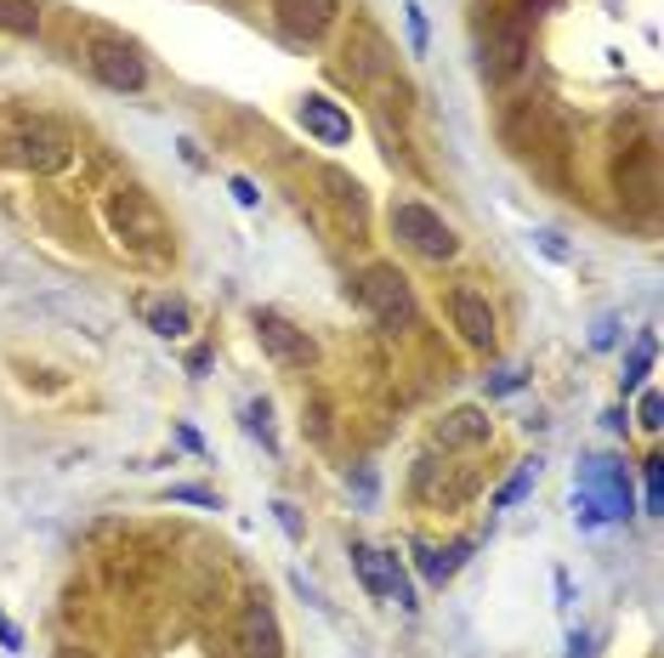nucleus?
Listing matches in <instances>:
<instances>
[{"label":"nucleus","instance_id":"f257e3e1","mask_svg":"<svg viewBox=\"0 0 664 658\" xmlns=\"http://www.w3.org/2000/svg\"><path fill=\"white\" fill-rule=\"evenodd\" d=\"M0 148H7V160L23 165V170H35V176H52L68 165V131L58 119H46V114H7L0 119Z\"/></svg>","mask_w":664,"mask_h":658},{"label":"nucleus","instance_id":"f03ea898","mask_svg":"<svg viewBox=\"0 0 664 658\" xmlns=\"http://www.w3.org/2000/svg\"><path fill=\"white\" fill-rule=\"evenodd\" d=\"M358 301H363V313L375 318L381 329H392V336H404V329H414V318H421L414 284L392 262H369L358 273Z\"/></svg>","mask_w":664,"mask_h":658},{"label":"nucleus","instance_id":"7ed1b4c3","mask_svg":"<svg viewBox=\"0 0 664 658\" xmlns=\"http://www.w3.org/2000/svg\"><path fill=\"white\" fill-rule=\"evenodd\" d=\"M386 222H392V239L409 244L421 262H455L460 256V233L432 205H421V199H398V205L386 211Z\"/></svg>","mask_w":664,"mask_h":658},{"label":"nucleus","instance_id":"20e7f679","mask_svg":"<svg viewBox=\"0 0 664 658\" xmlns=\"http://www.w3.org/2000/svg\"><path fill=\"white\" fill-rule=\"evenodd\" d=\"M86 68L91 80H103L108 91H142L148 86V63L131 40H114V35H91L86 40Z\"/></svg>","mask_w":664,"mask_h":658},{"label":"nucleus","instance_id":"39448f33","mask_svg":"<svg viewBox=\"0 0 664 658\" xmlns=\"http://www.w3.org/2000/svg\"><path fill=\"white\" fill-rule=\"evenodd\" d=\"M579 505H585L590 522L625 517V511H630V477H625V466H613V460H585V471H579Z\"/></svg>","mask_w":664,"mask_h":658},{"label":"nucleus","instance_id":"423d86ee","mask_svg":"<svg viewBox=\"0 0 664 658\" xmlns=\"http://www.w3.org/2000/svg\"><path fill=\"white\" fill-rule=\"evenodd\" d=\"M108 227L119 244H159L165 239V216L142 188H114L108 193Z\"/></svg>","mask_w":664,"mask_h":658},{"label":"nucleus","instance_id":"0eeeda50","mask_svg":"<svg viewBox=\"0 0 664 658\" xmlns=\"http://www.w3.org/2000/svg\"><path fill=\"white\" fill-rule=\"evenodd\" d=\"M256 341H261V352L273 358L279 369H307L312 364V341H307V329H295L284 313H273V307H256Z\"/></svg>","mask_w":664,"mask_h":658},{"label":"nucleus","instance_id":"6e6552de","mask_svg":"<svg viewBox=\"0 0 664 658\" xmlns=\"http://www.w3.org/2000/svg\"><path fill=\"white\" fill-rule=\"evenodd\" d=\"M239 658H284V636H279V613L267 596H251L239 613Z\"/></svg>","mask_w":664,"mask_h":658},{"label":"nucleus","instance_id":"1a4fd4ad","mask_svg":"<svg viewBox=\"0 0 664 658\" xmlns=\"http://www.w3.org/2000/svg\"><path fill=\"white\" fill-rule=\"evenodd\" d=\"M449 324L460 329V341H465V346H477V352L495 346V307H488V295H483V290L455 284V290H449Z\"/></svg>","mask_w":664,"mask_h":658},{"label":"nucleus","instance_id":"9d476101","mask_svg":"<svg viewBox=\"0 0 664 658\" xmlns=\"http://www.w3.org/2000/svg\"><path fill=\"white\" fill-rule=\"evenodd\" d=\"M523 58H528L523 17H500L495 29H488V40H483V74L488 80H511V74L523 68Z\"/></svg>","mask_w":664,"mask_h":658},{"label":"nucleus","instance_id":"9b49d317","mask_svg":"<svg viewBox=\"0 0 664 658\" xmlns=\"http://www.w3.org/2000/svg\"><path fill=\"white\" fill-rule=\"evenodd\" d=\"M295 125H302L312 142H324V148L353 142V114L341 109V103H330L324 91H312V97H302V103H295Z\"/></svg>","mask_w":664,"mask_h":658},{"label":"nucleus","instance_id":"f8f14e48","mask_svg":"<svg viewBox=\"0 0 664 658\" xmlns=\"http://www.w3.org/2000/svg\"><path fill=\"white\" fill-rule=\"evenodd\" d=\"M273 23H279L284 40L312 46L335 23V0H273Z\"/></svg>","mask_w":664,"mask_h":658},{"label":"nucleus","instance_id":"ddd939ff","mask_svg":"<svg viewBox=\"0 0 664 658\" xmlns=\"http://www.w3.org/2000/svg\"><path fill=\"white\" fill-rule=\"evenodd\" d=\"M488 415L483 409H449L437 426H432V448H477V443H488Z\"/></svg>","mask_w":664,"mask_h":658},{"label":"nucleus","instance_id":"4468645a","mask_svg":"<svg viewBox=\"0 0 664 658\" xmlns=\"http://www.w3.org/2000/svg\"><path fill=\"white\" fill-rule=\"evenodd\" d=\"M353 568H358V579H363V591L381 602L386 585H392V551L369 545V540H353Z\"/></svg>","mask_w":664,"mask_h":658},{"label":"nucleus","instance_id":"2eb2a0df","mask_svg":"<svg viewBox=\"0 0 664 658\" xmlns=\"http://www.w3.org/2000/svg\"><path fill=\"white\" fill-rule=\"evenodd\" d=\"M148 329H154V336H165V341H182L188 329H193V307L182 295H170V301H148Z\"/></svg>","mask_w":664,"mask_h":658},{"label":"nucleus","instance_id":"dca6fc26","mask_svg":"<svg viewBox=\"0 0 664 658\" xmlns=\"http://www.w3.org/2000/svg\"><path fill=\"white\" fill-rule=\"evenodd\" d=\"M460 556H465V545H449V551H437V545H414V568H421L432 585H449L455 579V568H460Z\"/></svg>","mask_w":664,"mask_h":658},{"label":"nucleus","instance_id":"f3484780","mask_svg":"<svg viewBox=\"0 0 664 658\" xmlns=\"http://www.w3.org/2000/svg\"><path fill=\"white\" fill-rule=\"evenodd\" d=\"M0 29L7 35H40V0H0Z\"/></svg>","mask_w":664,"mask_h":658},{"label":"nucleus","instance_id":"a211bd4d","mask_svg":"<svg viewBox=\"0 0 664 658\" xmlns=\"http://www.w3.org/2000/svg\"><path fill=\"white\" fill-rule=\"evenodd\" d=\"M534 477H539V460H523V466H516V471L506 477V483L495 489V499H488V505H495V511H506V505H516V499H523V494L534 489Z\"/></svg>","mask_w":664,"mask_h":658},{"label":"nucleus","instance_id":"6ab92c4d","mask_svg":"<svg viewBox=\"0 0 664 658\" xmlns=\"http://www.w3.org/2000/svg\"><path fill=\"white\" fill-rule=\"evenodd\" d=\"M648 364H653V329H648V336H642V341L630 346V358H625V392H630V387H642V375H648Z\"/></svg>","mask_w":664,"mask_h":658},{"label":"nucleus","instance_id":"aec40b11","mask_svg":"<svg viewBox=\"0 0 664 658\" xmlns=\"http://www.w3.org/2000/svg\"><path fill=\"white\" fill-rule=\"evenodd\" d=\"M642 477H648V517L664 511V460L653 454V460H642Z\"/></svg>","mask_w":664,"mask_h":658},{"label":"nucleus","instance_id":"412c9836","mask_svg":"<svg viewBox=\"0 0 664 658\" xmlns=\"http://www.w3.org/2000/svg\"><path fill=\"white\" fill-rule=\"evenodd\" d=\"M324 188H335V199H341V205L363 211V188L353 182V176H341V170H324Z\"/></svg>","mask_w":664,"mask_h":658},{"label":"nucleus","instance_id":"4be33fe9","mask_svg":"<svg viewBox=\"0 0 664 658\" xmlns=\"http://www.w3.org/2000/svg\"><path fill=\"white\" fill-rule=\"evenodd\" d=\"M409 52H426V12H421V0H409Z\"/></svg>","mask_w":664,"mask_h":658},{"label":"nucleus","instance_id":"5701e85b","mask_svg":"<svg viewBox=\"0 0 664 658\" xmlns=\"http://www.w3.org/2000/svg\"><path fill=\"white\" fill-rule=\"evenodd\" d=\"M636 415H642V432H659V415H664V403H659V392H642V409H636Z\"/></svg>","mask_w":664,"mask_h":658},{"label":"nucleus","instance_id":"b1692460","mask_svg":"<svg viewBox=\"0 0 664 658\" xmlns=\"http://www.w3.org/2000/svg\"><path fill=\"white\" fill-rule=\"evenodd\" d=\"M228 188H233V199H239L244 211H256V205H261V193H256V182H251V176H233Z\"/></svg>","mask_w":664,"mask_h":658},{"label":"nucleus","instance_id":"393cba45","mask_svg":"<svg viewBox=\"0 0 664 658\" xmlns=\"http://www.w3.org/2000/svg\"><path fill=\"white\" fill-rule=\"evenodd\" d=\"M170 499H182V505H205V511H216V494H205V489H170Z\"/></svg>","mask_w":664,"mask_h":658},{"label":"nucleus","instance_id":"a878e982","mask_svg":"<svg viewBox=\"0 0 664 658\" xmlns=\"http://www.w3.org/2000/svg\"><path fill=\"white\" fill-rule=\"evenodd\" d=\"M0 647H7V653H23V630H17L7 613H0Z\"/></svg>","mask_w":664,"mask_h":658},{"label":"nucleus","instance_id":"bb28decb","mask_svg":"<svg viewBox=\"0 0 664 658\" xmlns=\"http://www.w3.org/2000/svg\"><path fill=\"white\" fill-rule=\"evenodd\" d=\"M273 511H279V522H284V534H290V540H302V522H295V511H290V505H284V499L273 505Z\"/></svg>","mask_w":664,"mask_h":658},{"label":"nucleus","instance_id":"cd10ccee","mask_svg":"<svg viewBox=\"0 0 664 658\" xmlns=\"http://www.w3.org/2000/svg\"><path fill=\"white\" fill-rule=\"evenodd\" d=\"M539 250H546V256H557V262H562V256H569V250H562V244H557V233H539Z\"/></svg>","mask_w":664,"mask_h":658},{"label":"nucleus","instance_id":"c85d7f7f","mask_svg":"<svg viewBox=\"0 0 664 658\" xmlns=\"http://www.w3.org/2000/svg\"><path fill=\"white\" fill-rule=\"evenodd\" d=\"M58 658H91V653H80V647H63Z\"/></svg>","mask_w":664,"mask_h":658}]
</instances>
